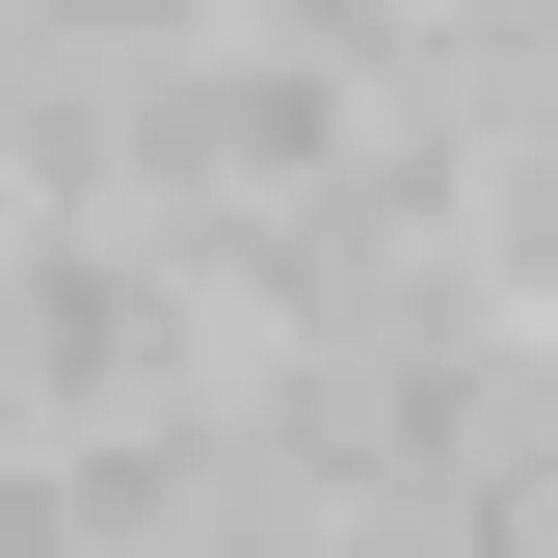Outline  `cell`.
<instances>
[{"label":"cell","instance_id":"6da1fadb","mask_svg":"<svg viewBox=\"0 0 558 558\" xmlns=\"http://www.w3.org/2000/svg\"><path fill=\"white\" fill-rule=\"evenodd\" d=\"M240 345L186 293L160 214H0V452H81V426H186Z\"/></svg>","mask_w":558,"mask_h":558}]
</instances>
